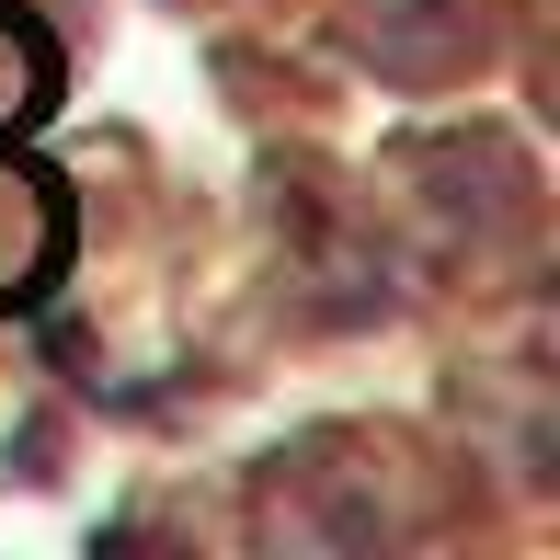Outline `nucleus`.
I'll use <instances>...</instances> for the list:
<instances>
[{"mask_svg": "<svg viewBox=\"0 0 560 560\" xmlns=\"http://www.w3.org/2000/svg\"><path fill=\"white\" fill-rule=\"evenodd\" d=\"M35 92H46V46L23 35L12 12H0V126H23V115H35Z\"/></svg>", "mask_w": 560, "mask_h": 560, "instance_id": "f257e3e1", "label": "nucleus"}]
</instances>
